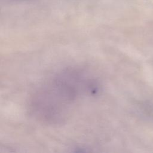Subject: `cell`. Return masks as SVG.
Returning a JSON list of instances; mask_svg holds the SVG:
<instances>
[{
	"label": "cell",
	"mask_w": 153,
	"mask_h": 153,
	"mask_svg": "<svg viewBox=\"0 0 153 153\" xmlns=\"http://www.w3.org/2000/svg\"><path fill=\"white\" fill-rule=\"evenodd\" d=\"M96 84L81 72L67 71L41 87L32 100V112L39 120L57 124L64 120L82 96L97 92Z\"/></svg>",
	"instance_id": "1"
},
{
	"label": "cell",
	"mask_w": 153,
	"mask_h": 153,
	"mask_svg": "<svg viewBox=\"0 0 153 153\" xmlns=\"http://www.w3.org/2000/svg\"><path fill=\"white\" fill-rule=\"evenodd\" d=\"M11 1H25V0H10Z\"/></svg>",
	"instance_id": "2"
}]
</instances>
